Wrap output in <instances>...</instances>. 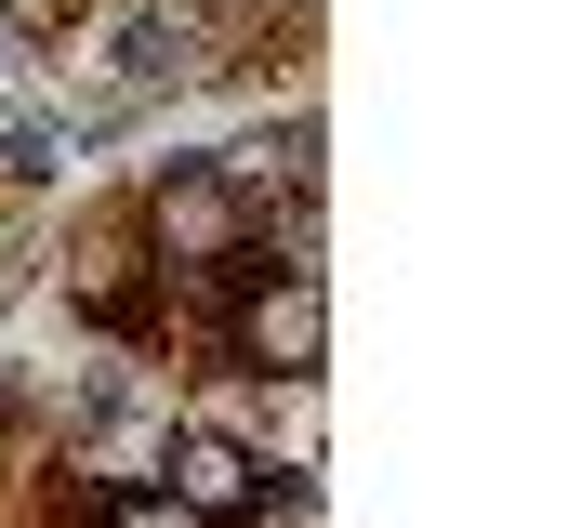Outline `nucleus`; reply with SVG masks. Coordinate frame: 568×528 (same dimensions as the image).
<instances>
[{"instance_id": "nucleus-1", "label": "nucleus", "mask_w": 568, "mask_h": 528, "mask_svg": "<svg viewBox=\"0 0 568 528\" xmlns=\"http://www.w3.org/2000/svg\"><path fill=\"white\" fill-rule=\"evenodd\" d=\"M145 238L172 264H239L252 252V199H239V172H212V159H185V172H159V199H145Z\"/></svg>"}, {"instance_id": "nucleus-8", "label": "nucleus", "mask_w": 568, "mask_h": 528, "mask_svg": "<svg viewBox=\"0 0 568 528\" xmlns=\"http://www.w3.org/2000/svg\"><path fill=\"white\" fill-rule=\"evenodd\" d=\"M0 13H27V27H67V13H80V0H0Z\"/></svg>"}, {"instance_id": "nucleus-2", "label": "nucleus", "mask_w": 568, "mask_h": 528, "mask_svg": "<svg viewBox=\"0 0 568 528\" xmlns=\"http://www.w3.org/2000/svg\"><path fill=\"white\" fill-rule=\"evenodd\" d=\"M317 344H331V304H317V277H265V291L239 304V357H252V370L304 384V370H317Z\"/></svg>"}, {"instance_id": "nucleus-4", "label": "nucleus", "mask_w": 568, "mask_h": 528, "mask_svg": "<svg viewBox=\"0 0 568 528\" xmlns=\"http://www.w3.org/2000/svg\"><path fill=\"white\" fill-rule=\"evenodd\" d=\"M239 172H278V185H317V120H278L265 145H239Z\"/></svg>"}, {"instance_id": "nucleus-5", "label": "nucleus", "mask_w": 568, "mask_h": 528, "mask_svg": "<svg viewBox=\"0 0 568 528\" xmlns=\"http://www.w3.org/2000/svg\"><path fill=\"white\" fill-rule=\"evenodd\" d=\"M0 172H13V185H53V172H67V132H53V120H13V132H0Z\"/></svg>"}, {"instance_id": "nucleus-6", "label": "nucleus", "mask_w": 568, "mask_h": 528, "mask_svg": "<svg viewBox=\"0 0 568 528\" xmlns=\"http://www.w3.org/2000/svg\"><path fill=\"white\" fill-rule=\"evenodd\" d=\"M106 528H199V516H185L172 489H120V502H106Z\"/></svg>"}, {"instance_id": "nucleus-3", "label": "nucleus", "mask_w": 568, "mask_h": 528, "mask_svg": "<svg viewBox=\"0 0 568 528\" xmlns=\"http://www.w3.org/2000/svg\"><path fill=\"white\" fill-rule=\"evenodd\" d=\"M159 476H172V502H185L199 528H225V516H252V502H265L252 449H239V436H212V423H185V436L159 449Z\"/></svg>"}, {"instance_id": "nucleus-7", "label": "nucleus", "mask_w": 568, "mask_h": 528, "mask_svg": "<svg viewBox=\"0 0 568 528\" xmlns=\"http://www.w3.org/2000/svg\"><path fill=\"white\" fill-rule=\"evenodd\" d=\"M278 449H291V463H317V384L278 396Z\"/></svg>"}]
</instances>
